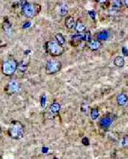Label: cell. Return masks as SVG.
Listing matches in <instances>:
<instances>
[{
    "label": "cell",
    "mask_w": 128,
    "mask_h": 159,
    "mask_svg": "<svg viewBox=\"0 0 128 159\" xmlns=\"http://www.w3.org/2000/svg\"><path fill=\"white\" fill-rule=\"evenodd\" d=\"M9 135L14 140H21L24 136V126L20 121H13L9 128Z\"/></svg>",
    "instance_id": "1"
},
{
    "label": "cell",
    "mask_w": 128,
    "mask_h": 159,
    "mask_svg": "<svg viewBox=\"0 0 128 159\" xmlns=\"http://www.w3.org/2000/svg\"><path fill=\"white\" fill-rule=\"evenodd\" d=\"M45 50L46 52L49 53L52 57H58L61 56L64 51L63 47L60 45L57 42L55 41H48L45 44Z\"/></svg>",
    "instance_id": "2"
},
{
    "label": "cell",
    "mask_w": 128,
    "mask_h": 159,
    "mask_svg": "<svg viewBox=\"0 0 128 159\" xmlns=\"http://www.w3.org/2000/svg\"><path fill=\"white\" fill-rule=\"evenodd\" d=\"M40 11V5L37 4H31L27 3L24 7L21 8L22 15L27 18H33L36 15L39 14Z\"/></svg>",
    "instance_id": "3"
},
{
    "label": "cell",
    "mask_w": 128,
    "mask_h": 159,
    "mask_svg": "<svg viewBox=\"0 0 128 159\" xmlns=\"http://www.w3.org/2000/svg\"><path fill=\"white\" fill-rule=\"evenodd\" d=\"M18 68V63L15 59H9L6 60L2 65V72L7 76H10L14 75Z\"/></svg>",
    "instance_id": "4"
},
{
    "label": "cell",
    "mask_w": 128,
    "mask_h": 159,
    "mask_svg": "<svg viewBox=\"0 0 128 159\" xmlns=\"http://www.w3.org/2000/svg\"><path fill=\"white\" fill-rule=\"evenodd\" d=\"M62 68V63L58 60H49L45 65V71L48 75H54L57 73Z\"/></svg>",
    "instance_id": "5"
},
{
    "label": "cell",
    "mask_w": 128,
    "mask_h": 159,
    "mask_svg": "<svg viewBox=\"0 0 128 159\" xmlns=\"http://www.w3.org/2000/svg\"><path fill=\"white\" fill-rule=\"evenodd\" d=\"M61 110V105L60 104L54 102L53 104H51L49 107V111L45 113V118L46 119H53L55 118L57 113L59 112Z\"/></svg>",
    "instance_id": "6"
},
{
    "label": "cell",
    "mask_w": 128,
    "mask_h": 159,
    "mask_svg": "<svg viewBox=\"0 0 128 159\" xmlns=\"http://www.w3.org/2000/svg\"><path fill=\"white\" fill-rule=\"evenodd\" d=\"M21 91L20 83L16 81H11L6 87V92L10 94H15Z\"/></svg>",
    "instance_id": "7"
},
{
    "label": "cell",
    "mask_w": 128,
    "mask_h": 159,
    "mask_svg": "<svg viewBox=\"0 0 128 159\" xmlns=\"http://www.w3.org/2000/svg\"><path fill=\"white\" fill-rule=\"evenodd\" d=\"M116 100H117V104H118L119 105L124 106L127 104L128 97H127V95L126 94V93L122 92V93H120L118 96H117V98H116Z\"/></svg>",
    "instance_id": "8"
},
{
    "label": "cell",
    "mask_w": 128,
    "mask_h": 159,
    "mask_svg": "<svg viewBox=\"0 0 128 159\" xmlns=\"http://www.w3.org/2000/svg\"><path fill=\"white\" fill-rule=\"evenodd\" d=\"M76 22H75V20L73 16H68L66 20H65V25L66 27L69 29H73L75 28L76 27Z\"/></svg>",
    "instance_id": "9"
},
{
    "label": "cell",
    "mask_w": 128,
    "mask_h": 159,
    "mask_svg": "<svg viewBox=\"0 0 128 159\" xmlns=\"http://www.w3.org/2000/svg\"><path fill=\"white\" fill-rule=\"evenodd\" d=\"M112 124V119L109 117V116H106L102 118L100 121V126L103 128H108V127H110Z\"/></svg>",
    "instance_id": "10"
},
{
    "label": "cell",
    "mask_w": 128,
    "mask_h": 159,
    "mask_svg": "<svg viewBox=\"0 0 128 159\" xmlns=\"http://www.w3.org/2000/svg\"><path fill=\"white\" fill-rule=\"evenodd\" d=\"M88 47L90 50L91 51H97L101 47V43L98 40H95V39H91L88 44H87Z\"/></svg>",
    "instance_id": "11"
},
{
    "label": "cell",
    "mask_w": 128,
    "mask_h": 159,
    "mask_svg": "<svg viewBox=\"0 0 128 159\" xmlns=\"http://www.w3.org/2000/svg\"><path fill=\"white\" fill-rule=\"evenodd\" d=\"M114 64L118 68L124 67V65H125V59H124L123 57L118 56V57H116V58H114Z\"/></svg>",
    "instance_id": "12"
},
{
    "label": "cell",
    "mask_w": 128,
    "mask_h": 159,
    "mask_svg": "<svg viewBox=\"0 0 128 159\" xmlns=\"http://www.w3.org/2000/svg\"><path fill=\"white\" fill-rule=\"evenodd\" d=\"M27 66H28V59H25V60H22V62L18 65V69L21 72L24 73L27 70Z\"/></svg>",
    "instance_id": "13"
},
{
    "label": "cell",
    "mask_w": 128,
    "mask_h": 159,
    "mask_svg": "<svg viewBox=\"0 0 128 159\" xmlns=\"http://www.w3.org/2000/svg\"><path fill=\"white\" fill-rule=\"evenodd\" d=\"M55 38L56 39V42L59 44L60 45H62V46H63L65 43H66L65 39H64V37L62 34H56L55 35Z\"/></svg>",
    "instance_id": "14"
},
{
    "label": "cell",
    "mask_w": 128,
    "mask_h": 159,
    "mask_svg": "<svg viewBox=\"0 0 128 159\" xmlns=\"http://www.w3.org/2000/svg\"><path fill=\"white\" fill-rule=\"evenodd\" d=\"M69 12V7L67 5H62L61 7H60V10H59V14L61 16H65L66 15L68 14Z\"/></svg>",
    "instance_id": "15"
},
{
    "label": "cell",
    "mask_w": 128,
    "mask_h": 159,
    "mask_svg": "<svg viewBox=\"0 0 128 159\" xmlns=\"http://www.w3.org/2000/svg\"><path fill=\"white\" fill-rule=\"evenodd\" d=\"M72 41L79 43L81 41H84V34H75L72 36Z\"/></svg>",
    "instance_id": "16"
},
{
    "label": "cell",
    "mask_w": 128,
    "mask_h": 159,
    "mask_svg": "<svg viewBox=\"0 0 128 159\" xmlns=\"http://www.w3.org/2000/svg\"><path fill=\"white\" fill-rule=\"evenodd\" d=\"M75 30L78 33H82V32H84L85 30V26L81 22H78L77 24H76V27H75Z\"/></svg>",
    "instance_id": "17"
},
{
    "label": "cell",
    "mask_w": 128,
    "mask_h": 159,
    "mask_svg": "<svg viewBox=\"0 0 128 159\" xmlns=\"http://www.w3.org/2000/svg\"><path fill=\"white\" fill-rule=\"evenodd\" d=\"M124 4V1H121V0H116V1H114L113 2V9L114 10H119L122 5Z\"/></svg>",
    "instance_id": "18"
},
{
    "label": "cell",
    "mask_w": 128,
    "mask_h": 159,
    "mask_svg": "<svg viewBox=\"0 0 128 159\" xmlns=\"http://www.w3.org/2000/svg\"><path fill=\"white\" fill-rule=\"evenodd\" d=\"M99 116V111L98 109H92L91 111V117L92 120H97Z\"/></svg>",
    "instance_id": "19"
},
{
    "label": "cell",
    "mask_w": 128,
    "mask_h": 159,
    "mask_svg": "<svg viewBox=\"0 0 128 159\" xmlns=\"http://www.w3.org/2000/svg\"><path fill=\"white\" fill-rule=\"evenodd\" d=\"M40 105L43 109H44L45 106H46V96H45V94H43L40 98Z\"/></svg>",
    "instance_id": "20"
},
{
    "label": "cell",
    "mask_w": 128,
    "mask_h": 159,
    "mask_svg": "<svg viewBox=\"0 0 128 159\" xmlns=\"http://www.w3.org/2000/svg\"><path fill=\"white\" fill-rule=\"evenodd\" d=\"M91 40V33L90 31H85V33L84 34V41L89 43Z\"/></svg>",
    "instance_id": "21"
},
{
    "label": "cell",
    "mask_w": 128,
    "mask_h": 159,
    "mask_svg": "<svg viewBox=\"0 0 128 159\" xmlns=\"http://www.w3.org/2000/svg\"><path fill=\"white\" fill-rule=\"evenodd\" d=\"M3 28L5 29V31H8L9 29L11 28V24H10V22H9L7 20H6L5 22L3 23Z\"/></svg>",
    "instance_id": "22"
},
{
    "label": "cell",
    "mask_w": 128,
    "mask_h": 159,
    "mask_svg": "<svg viewBox=\"0 0 128 159\" xmlns=\"http://www.w3.org/2000/svg\"><path fill=\"white\" fill-rule=\"evenodd\" d=\"M108 38V33L104 32V33H101L98 34V39L100 40H105V39Z\"/></svg>",
    "instance_id": "23"
},
{
    "label": "cell",
    "mask_w": 128,
    "mask_h": 159,
    "mask_svg": "<svg viewBox=\"0 0 128 159\" xmlns=\"http://www.w3.org/2000/svg\"><path fill=\"white\" fill-rule=\"evenodd\" d=\"M122 145L125 148H128V137H124L123 140H122Z\"/></svg>",
    "instance_id": "24"
},
{
    "label": "cell",
    "mask_w": 128,
    "mask_h": 159,
    "mask_svg": "<svg viewBox=\"0 0 128 159\" xmlns=\"http://www.w3.org/2000/svg\"><path fill=\"white\" fill-rule=\"evenodd\" d=\"M89 15L92 18V20L96 19V12L94 10H91L89 11Z\"/></svg>",
    "instance_id": "25"
},
{
    "label": "cell",
    "mask_w": 128,
    "mask_h": 159,
    "mask_svg": "<svg viewBox=\"0 0 128 159\" xmlns=\"http://www.w3.org/2000/svg\"><path fill=\"white\" fill-rule=\"evenodd\" d=\"M82 143H83V145H90V142H89L88 138H86V137H85L82 139Z\"/></svg>",
    "instance_id": "26"
},
{
    "label": "cell",
    "mask_w": 128,
    "mask_h": 159,
    "mask_svg": "<svg viewBox=\"0 0 128 159\" xmlns=\"http://www.w3.org/2000/svg\"><path fill=\"white\" fill-rule=\"evenodd\" d=\"M122 53H123L124 56L127 57L128 56V48L127 47H126V46H123V47H122Z\"/></svg>",
    "instance_id": "27"
},
{
    "label": "cell",
    "mask_w": 128,
    "mask_h": 159,
    "mask_svg": "<svg viewBox=\"0 0 128 159\" xmlns=\"http://www.w3.org/2000/svg\"><path fill=\"white\" fill-rule=\"evenodd\" d=\"M117 12H118V10H114V9L108 10V14L110 15H116Z\"/></svg>",
    "instance_id": "28"
},
{
    "label": "cell",
    "mask_w": 128,
    "mask_h": 159,
    "mask_svg": "<svg viewBox=\"0 0 128 159\" xmlns=\"http://www.w3.org/2000/svg\"><path fill=\"white\" fill-rule=\"evenodd\" d=\"M30 26H31V22H26V23L23 25V28H29Z\"/></svg>",
    "instance_id": "29"
},
{
    "label": "cell",
    "mask_w": 128,
    "mask_h": 159,
    "mask_svg": "<svg viewBox=\"0 0 128 159\" xmlns=\"http://www.w3.org/2000/svg\"><path fill=\"white\" fill-rule=\"evenodd\" d=\"M42 151H43V153H46L48 151V148L47 147H44L43 150H42Z\"/></svg>",
    "instance_id": "30"
},
{
    "label": "cell",
    "mask_w": 128,
    "mask_h": 159,
    "mask_svg": "<svg viewBox=\"0 0 128 159\" xmlns=\"http://www.w3.org/2000/svg\"><path fill=\"white\" fill-rule=\"evenodd\" d=\"M124 4H125V5H126V7H128V0H126V1H124Z\"/></svg>",
    "instance_id": "31"
},
{
    "label": "cell",
    "mask_w": 128,
    "mask_h": 159,
    "mask_svg": "<svg viewBox=\"0 0 128 159\" xmlns=\"http://www.w3.org/2000/svg\"><path fill=\"white\" fill-rule=\"evenodd\" d=\"M30 52H31V51L28 50V51H24V54L25 55H28V53H30Z\"/></svg>",
    "instance_id": "32"
},
{
    "label": "cell",
    "mask_w": 128,
    "mask_h": 159,
    "mask_svg": "<svg viewBox=\"0 0 128 159\" xmlns=\"http://www.w3.org/2000/svg\"><path fill=\"white\" fill-rule=\"evenodd\" d=\"M54 159H57V158H56V157H54Z\"/></svg>",
    "instance_id": "33"
}]
</instances>
